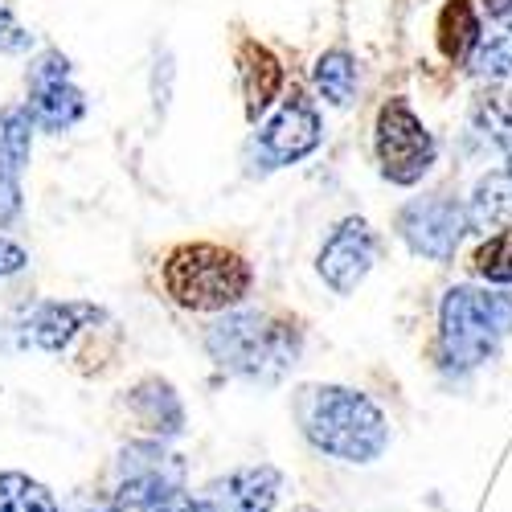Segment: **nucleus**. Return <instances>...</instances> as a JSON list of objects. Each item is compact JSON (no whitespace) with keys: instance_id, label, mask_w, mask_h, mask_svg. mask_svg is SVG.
I'll list each match as a JSON object with an SVG mask.
<instances>
[{"instance_id":"15","label":"nucleus","mask_w":512,"mask_h":512,"mask_svg":"<svg viewBox=\"0 0 512 512\" xmlns=\"http://www.w3.org/2000/svg\"><path fill=\"white\" fill-rule=\"evenodd\" d=\"M127 406L136 410V418L148 426L152 435H181L185 426V410H181V398L173 394V386L160 377H148L140 386L127 394Z\"/></svg>"},{"instance_id":"8","label":"nucleus","mask_w":512,"mask_h":512,"mask_svg":"<svg viewBox=\"0 0 512 512\" xmlns=\"http://www.w3.org/2000/svg\"><path fill=\"white\" fill-rule=\"evenodd\" d=\"M29 115L37 123V132L62 136L87 115V95L74 87L70 78V58L58 50H46L29 66Z\"/></svg>"},{"instance_id":"2","label":"nucleus","mask_w":512,"mask_h":512,"mask_svg":"<svg viewBox=\"0 0 512 512\" xmlns=\"http://www.w3.org/2000/svg\"><path fill=\"white\" fill-rule=\"evenodd\" d=\"M205 353L246 381H279L300 357V328L263 312H234L205 328Z\"/></svg>"},{"instance_id":"6","label":"nucleus","mask_w":512,"mask_h":512,"mask_svg":"<svg viewBox=\"0 0 512 512\" xmlns=\"http://www.w3.org/2000/svg\"><path fill=\"white\" fill-rule=\"evenodd\" d=\"M320 140H324V127H320L316 103L300 87H291L279 111L254 136V156L263 160V168H287L295 160H304L308 152H316Z\"/></svg>"},{"instance_id":"9","label":"nucleus","mask_w":512,"mask_h":512,"mask_svg":"<svg viewBox=\"0 0 512 512\" xmlns=\"http://www.w3.org/2000/svg\"><path fill=\"white\" fill-rule=\"evenodd\" d=\"M398 230L406 238V246L414 254L431 263H451L455 250H459V238L467 234V213L443 197V193H431V197H418L410 201L402 213H398Z\"/></svg>"},{"instance_id":"3","label":"nucleus","mask_w":512,"mask_h":512,"mask_svg":"<svg viewBox=\"0 0 512 512\" xmlns=\"http://www.w3.org/2000/svg\"><path fill=\"white\" fill-rule=\"evenodd\" d=\"M512 332V300L480 287H451L439 308V357L443 369L467 373L484 365Z\"/></svg>"},{"instance_id":"13","label":"nucleus","mask_w":512,"mask_h":512,"mask_svg":"<svg viewBox=\"0 0 512 512\" xmlns=\"http://www.w3.org/2000/svg\"><path fill=\"white\" fill-rule=\"evenodd\" d=\"M238 78H242V99L250 119H259L283 91V66L259 41H242L238 46Z\"/></svg>"},{"instance_id":"19","label":"nucleus","mask_w":512,"mask_h":512,"mask_svg":"<svg viewBox=\"0 0 512 512\" xmlns=\"http://www.w3.org/2000/svg\"><path fill=\"white\" fill-rule=\"evenodd\" d=\"M472 70H476V78H488V82L512 78V13L496 17L492 33H484L480 50L472 58Z\"/></svg>"},{"instance_id":"11","label":"nucleus","mask_w":512,"mask_h":512,"mask_svg":"<svg viewBox=\"0 0 512 512\" xmlns=\"http://www.w3.org/2000/svg\"><path fill=\"white\" fill-rule=\"evenodd\" d=\"M33 115L29 107H5L0 111V226L21 218V177L33 152Z\"/></svg>"},{"instance_id":"20","label":"nucleus","mask_w":512,"mask_h":512,"mask_svg":"<svg viewBox=\"0 0 512 512\" xmlns=\"http://www.w3.org/2000/svg\"><path fill=\"white\" fill-rule=\"evenodd\" d=\"M0 512H62L54 492L21 472H0Z\"/></svg>"},{"instance_id":"14","label":"nucleus","mask_w":512,"mask_h":512,"mask_svg":"<svg viewBox=\"0 0 512 512\" xmlns=\"http://www.w3.org/2000/svg\"><path fill=\"white\" fill-rule=\"evenodd\" d=\"M99 320H103V308L95 304H41L25 324V340H33L37 349L58 353L74 340V332L91 328Z\"/></svg>"},{"instance_id":"17","label":"nucleus","mask_w":512,"mask_h":512,"mask_svg":"<svg viewBox=\"0 0 512 512\" xmlns=\"http://www.w3.org/2000/svg\"><path fill=\"white\" fill-rule=\"evenodd\" d=\"M484 41V25L472 0H447L439 13V50L447 62H472Z\"/></svg>"},{"instance_id":"5","label":"nucleus","mask_w":512,"mask_h":512,"mask_svg":"<svg viewBox=\"0 0 512 512\" xmlns=\"http://www.w3.org/2000/svg\"><path fill=\"white\" fill-rule=\"evenodd\" d=\"M373 148H377V164L381 177L394 185H418L435 164V136L426 132V123L414 115V107L406 99H390L377 111V127H373Z\"/></svg>"},{"instance_id":"7","label":"nucleus","mask_w":512,"mask_h":512,"mask_svg":"<svg viewBox=\"0 0 512 512\" xmlns=\"http://www.w3.org/2000/svg\"><path fill=\"white\" fill-rule=\"evenodd\" d=\"M181 496V463L156 443L123 451V480L115 488V512H160Z\"/></svg>"},{"instance_id":"25","label":"nucleus","mask_w":512,"mask_h":512,"mask_svg":"<svg viewBox=\"0 0 512 512\" xmlns=\"http://www.w3.org/2000/svg\"><path fill=\"white\" fill-rule=\"evenodd\" d=\"M160 512H209V504L205 500H185V496H177L168 508H160Z\"/></svg>"},{"instance_id":"12","label":"nucleus","mask_w":512,"mask_h":512,"mask_svg":"<svg viewBox=\"0 0 512 512\" xmlns=\"http://www.w3.org/2000/svg\"><path fill=\"white\" fill-rule=\"evenodd\" d=\"M279 484L283 476L275 467H242V472L226 476L222 484H213L205 504L209 512H271L279 500Z\"/></svg>"},{"instance_id":"18","label":"nucleus","mask_w":512,"mask_h":512,"mask_svg":"<svg viewBox=\"0 0 512 512\" xmlns=\"http://www.w3.org/2000/svg\"><path fill=\"white\" fill-rule=\"evenodd\" d=\"M312 82L324 103L332 107H349L353 103V91H357V62L349 50H328L316 58L312 66Z\"/></svg>"},{"instance_id":"24","label":"nucleus","mask_w":512,"mask_h":512,"mask_svg":"<svg viewBox=\"0 0 512 512\" xmlns=\"http://www.w3.org/2000/svg\"><path fill=\"white\" fill-rule=\"evenodd\" d=\"M25 263H29L25 246H17V242H9V238H0V279H9V275H17V271H25Z\"/></svg>"},{"instance_id":"22","label":"nucleus","mask_w":512,"mask_h":512,"mask_svg":"<svg viewBox=\"0 0 512 512\" xmlns=\"http://www.w3.org/2000/svg\"><path fill=\"white\" fill-rule=\"evenodd\" d=\"M33 46V33L13 17V9L0 0V54H25Z\"/></svg>"},{"instance_id":"21","label":"nucleus","mask_w":512,"mask_h":512,"mask_svg":"<svg viewBox=\"0 0 512 512\" xmlns=\"http://www.w3.org/2000/svg\"><path fill=\"white\" fill-rule=\"evenodd\" d=\"M476 271L488 283H512V226L492 234L480 250H476Z\"/></svg>"},{"instance_id":"26","label":"nucleus","mask_w":512,"mask_h":512,"mask_svg":"<svg viewBox=\"0 0 512 512\" xmlns=\"http://www.w3.org/2000/svg\"><path fill=\"white\" fill-rule=\"evenodd\" d=\"M484 9H488V17H508L512 13V0H484Z\"/></svg>"},{"instance_id":"4","label":"nucleus","mask_w":512,"mask_h":512,"mask_svg":"<svg viewBox=\"0 0 512 512\" xmlns=\"http://www.w3.org/2000/svg\"><path fill=\"white\" fill-rule=\"evenodd\" d=\"M254 275L238 250L218 242H185L164 259V287L168 295L193 312H218L246 300Z\"/></svg>"},{"instance_id":"16","label":"nucleus","mask_w":512,"mask_h":512,"mask_svg":"<svg viewBox=\"0 0 512 512\" xmlns=\"http://www.w3.org/2000/svg\"><path fill=\"white\" fill-rule=\"evenodd\" d=\"M512 226V173H488L480 177L472 205H467V230L476 234H500Z\"/></svg>"},{"instance_id":"10","label":"nucleus","mask_w":512,"mask_h":512,"mask_svg":"<svg viewBox=\"0 0 512 512\" xmlns=\"http://www.w3.org/2000/svg\"><path fill=\"white\" fill-rule=\"evenodd\" d=\"M377 259V238L365 218H345L320 246L316 271L336 295H353Z\"/></svg>"},{"instance_id":"1","label":"nucleus","mask_w":512,"mask_h":512,"mask_svg":"<svg viewBox=\"0 0 512 512\" xmlns=\"http://www.w3.org/2000/svg\"><path fill=\"white\" fill-rule=\"evenodd\" d=\"M304 435L316 451L345 459V463H373L390 447V422L365 394L345 386H308L295 402Z\"/></svg>"},{"instance_id":"23","label":"nucleus","mask_w":512,"mask_h":512,"mask_svg":"<svg viewBox=\"0 0 512 512\" xmlns=\"http://www.w3.org/2000/svg\"><path fill=\"white\" fill-rule=\"evenodd\" d=\"M492 136H496V144L504 148L508 173H512V95H504V99L492 107Z\"/></svg>"}]
</instances>
